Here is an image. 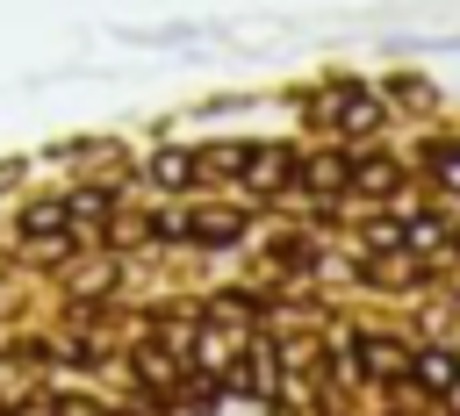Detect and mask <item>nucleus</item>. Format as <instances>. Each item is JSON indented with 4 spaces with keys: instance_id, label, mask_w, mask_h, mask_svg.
Instances as JSON below:
<instances>
[]
</instances>
